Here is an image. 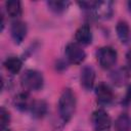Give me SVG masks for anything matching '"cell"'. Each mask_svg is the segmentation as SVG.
<instances>
[{
    "instance_id": "6da1fadb",
    "label": "cell",
    "mask_w": 131,
    "mask_h": 131,
    "mask_svg": "<svg viewBox=\"0 0 131 131\" xmlns=\"http://www.w3.org/2000/svg\"><path fill=\"white\" fill-rule=\"evenodd\" d=\"M76 110V96L74 92L67 88L62 91L58 100V114L63 122H68L72 119Z\"/></svg>"
},
{
    "instance_id": "7a4b0ae2",
    "label": "cell",
    "mask_w": 131,
    "mask_h": 131,
    "mask_svg": "<svg viewBox=\"0 0 131 131\" xmlns=\"http://www.w3.org/2000/svg\"><path fill=\"white\" fill-rule=\"evenodd\" d=\"M20 83L26 90L37 91L43 87L44 79L40 72L36 70H28L23 74Z\"/></svg>"
},
{
    "instance_id": "3957f363",
    "label": "cell",
    "mask_w": 131,
    "mask_h": 131,
    "mask_svg": "<svg viewBox=\"0 0 131 131\" xmlns=\"http://www.w3.org/2000/svg\"><path fill=\"white\" fill-rule=\"evenodd\" d=\"M117 51L111 46H104L97 50V60L102 69H110L117 61Z\"/></svg>"
},
{
    "instance_id": "277c9868",
    "label": "cell",
    "mask_w": 131,
    "mask_h": 131,
    "mask_svg": "<svg viewBox=\"0 0 131 131\" xmlns=\"http://www.w3.org/2000/svg\"><path fill=\"white\" fill-rule=\"evenodd\" d=\"M92 124L96 131H108L112 125V120L108 114L100 108L92 114Z\"/></svg>"
},
{
    "instance_id": "5b68a950",
    "label": "cell",
    "mask_w": 131,
    "mask_h": 131,
    "mask_svg": "<svg viewBox=\"0 0 131 131\" xmlns=\"http://www.w3.org/2000/svg\"><path fill=\"white\" fill-rule=\"evenodd\" d=\"M66 56L67 59L74 64H79L85 59V51L82 49L78 43H69L66 47Z\"/></svg>"
},
{
    "instance_id": "8992f818",
    "label": "cell",
    "mask_w": 131,
    "mask_h": 131,
    "mask_svg": "<svg viewBox=\"0 0 131 131\" xmlns=\"http://www.w3.org/2000/svg\"><path fill=\"white\" fill-rule=\"evenodd\" d=\"M95 94H96L97 102L103 106L111 104V102L113 101V98H114V94H113L112 89L104 83L98 84V86L96 87Z\"/></svg>"
},
{
    "instance_id": "52a82bcc",
    "label": "cell",
    "mask_w": 131,
    "mask_h": 131,
    "mask_svg": "<svg viewBox=\"0 0 131 131\" xmlns=\"http://www.w3.org/2000/svg\"><path fill=\"white\" fill-rule=\"evenodd\" d=\"M10 33L13 41L16 44H19L24 41L27 36V26L21 20H15L12 23L10 28Z\"/></svg>"
},
{
    "instance_id": "ba28073f",
    "label": "cell",
    "mask_w": 131,
    "mask_h": 131,
    "mask_svg": "<svg viewBox=\"0 0 131 131\" xmlns=\"http://www.w3.org/2000/svg\"><path fill=\"white\" fill-rule=\"evenodd\" d=\"M80 80H81V85L83 86V88H85L86 90L92 89L94 85V81H95L94 69L91 66H85L81 71Z\"/></svg>"
},
{
    "instance_id": "9c48e42d",
    "label": "cell",
    "mask_w": 131,
    "mask_h": 131,
    "mask_svg": "<svg viewBox=\"0 0 131 131\" xmlns=\"http://www.w3.org/2000/svg\"><path fill=\"white\" fill-rule=\"evenodd\" d=\"M34 100L30 97V95L26 92H21V93H18L17 95H15L14 99H13V104L14 106L19 110V111H30L31 110V106L33 104Z\"/></svg>"
},
{
    "instance_id": "30bf717a",
    "label": "cell",
    "mask_w": 131,
    "mask_h": 131,
    "mask_svg": "<svg viewBox=\"0 0 131 131\" xmlns=\"http://www.w3.org/2000/svg\"><path fill=\"white\" fill-rule=\"evenodd\" d=\"M76 41L80 45H88L92 41L91 29L88 25H82L76 32Z\"/></svg>"
},
{
    "instance_id": "8fae6325",
    "label": "cell",
    "mask_w": 131,
    "mask_h": 131,
    "mask_svg": "<svg viewBox=\"0 0 131 131\" xmlns=\"http://www.w3.org/2000/svg\"><path fill=\"white\" fill-rule=\"evenodd\" d=\"M97 17L106 19L113 14V2L112 1H98L94 8Z\"/></svg>"
},
{
    "instance_id": "7c38bea8",
    "label": "cell",
    "mask_w": 131,
    "mask_h": 131,
    "mask_svg": "<svg viewBox=\"0 0 131 131\" xmlns=\"http://www.w3.org/2000/svg\"><path fill=\"white\" fill-rule=\"evenodd\" d=\"M4 67L9 73L17 74L20 71L21 67H23V61L16 56H9L5 59Z\"/></svg>"
},
{
    "instance_id": "4fadbf2b",
    "label": "cell",
    "mask_w": 131,
    "mask_h": 131,
    "mask_svg": "<svg viewBox=\"0 0 131 131\" xmlns=\"http://www.w3.org/2000/svg\"><path fill=\"white\" fill-rule=\"evenodd\" d=\"M115 130L116 131H131V118L126 115H120L115 121Z\"/></svg>"
},
{
    "instance_id": "5bb4252c",
    "label": "cell",
    "mask_w": 131,
    "mask_h": 131,
    "mask_svg": "<svg viewBox=\"0 0 131 131\" xmlns=\"http://www.w3.org/2000/svg\"><path fill=\"white\" fill-rule=\"evenodd\" d=\"M116 30H117V35L119 39L121 40V42L128 43V41L130 40V29H129L128 24L126 21L121 20L117 24Z\"/></svg>"
},
{
    "instance_id": "9a60e30c",
    "label": "cell",
    "mask_w": 131,
    "mask_h": 131,
    "mask_svg": "<svg viewBox=\"0 0 131 131\" xmlns=\"http://www.w3.org/2000/svg\"><path fill=\"white\" fill-rule=\"evenodd\" d=\"M5 7H6L7 14L10 17H12V18L18 17L20 15V13H21V6H20V2L18 0H9V1H6Z\"/></svg>"
},
{
    "instance_id": "2e32d148",
    "label": "cell",
    "mask_w": 131,
    "mask_h": 131,
    "mask_svg": "<svg viewBox=\"0 0 131 131\" xmlns=\"http://www.w3.org/2000/svg\"><path fill=\"white\" fill-rule=\"evenodd\" d=\"M30 112L35 118H42L47 112V104L44 100H34Z\"/></svg>"
},
{
    "instance_id": "e0dca14e",
    "label": "cell",
    "mask_w": 131,
    "mask_h": 131,
    "mask_svg": "<svg viewBox=\"0 0 131 131\" xmlns=\"http://www.w3.org/2000/svg\"><path fill=\"white\" fill-rule=\"evenodd\" d=\"M113 82L117 85H122L124 84L127 79H128V72L126 71V69H119L115 72L112 73V76H111Z\"/></svg>"
},
{
    "instance_id": "ac0fdd59",
    "label": "cell",
    "mask_w": 131,
    "mask_h": 131,
    "mask_svg": "<svg viewBox=\"0 0 131 131\" xmlns=\"http://www.w3.org/2000/svg\"><path fill=\"white\" fill-rule=\"evenodd\" d=\"M48 7L50 8V10H52L55 13H61L63 12L68 6L70 5L69 1H48L47 2Z\"/></svg>"
},
{
    "instance_id": "d6986e66",
    "label": "cell",
    "mask_w": 131,
    "mask_h": 131,
    "mask_svg": "<svg viewBox=\"0 0 131 131\" xmlns=\"http://www.w3.org/2000/svg\"><path fill=\"white\" fill-rule=\"evenodd\" d=\"M10 121V115L8 111H6L4 107H1L0 110V125H1V130L7 129V126Z\"/></svg>"
},
{
    "instance_id": "ffe728a7",
    "label": "cell",
    "mask_w": 131,
    "mask_h": 131,
    "mask_svg": "<svg viewBox=\"0 0 131 131\" xmlns=\"http://www.w3.org/2000/svg\"><path fill=\"white\" fill-rule=\"evenodd\" d=\"M98 1H80L78 4L83 8V9H94L97 5Z\"/></svg>"
},
{
    "instance_id": "44dd1931",
    "label": "cell",
    "mask_w": 131,
    "mask_h": 131,
    "mask_svg": "<svg viewBox=\"0 0 131 131\" xmlns=\"http://www.w3.org/2000/svg\"><path fill=\"white\" fill-rule=\"evenodd\" d=\"M126 60H127V64L128 67L131 69V50H129L126 54Z\"/></svg>"
},
{
    "instance_id": "7402d4cb",
    "label": "cell",
    "mask_w": 131,
    "mask_h": 131,
    "mask_svg": "<svg viewBox=\"0 0 131 131\" xmlns=\"http://www.w3.org/2000/svg\"><path fill=\"white\" fill-rule=\"evenodd\" d=\"M126 100H127V101H131V86L128 88L127 95H126Z\"/></svg>"
},
{
    "instance_id": "603a6c76",
    "label": "cell",
    "mask_w": 131,
    "mask_h": 131,
    "mask_svg": "<svg viewBox=\"0 0 131 131\" xmlns=\"http://www.w3.org/2000/svg\"><path fill=\"white\" fill-rule=\"evenodd\" d=\"M128 9H129V11L131 12V1H128Z\"/></svg>"
},
{
    "instance_id": "cb8c5ba5",
    "label": "cell",
    "mask_w": 131,
    "mask_h": 131,
    "mask_svg": "<svg viewBox=\"0 0 131 131\" xmlns=\"http://www.w3.org/2000/svg\"><path fill=\"white\" fill-rule=\"evenodd\" d=\"M2 131H9L8 129H4V130H2Z\"/></svg>"
}]
</instances>
